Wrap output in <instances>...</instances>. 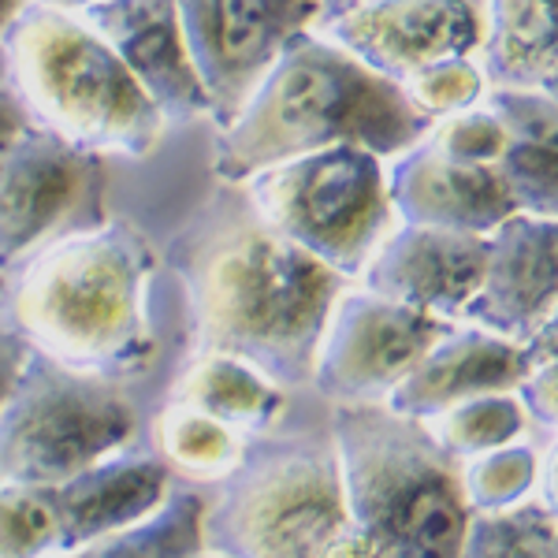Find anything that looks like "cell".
<instances>
[{
    "label": "cell",
    "instance_id": "17",
    "mask_svg": "<svg viewBox=\"0 0 558 558\" xmlns=\"http://www.w3.org/2000/svg\"><path fill=\"white\" fill-rule=\"evenodd\" d=\"M525 373L529 354L521 343L492 336L476 324L454 320L387 395L384 407L399 417L428 421L476 395L518 391Z\"/></svg>",
    "mask_w": 558,
    "mask_h": 558
},
{
    "label": "cell",
    "instance_id": "33",
    "mask_svg": "<svg viewBox=\"0 0 558 558\" xmlns=\"http://www.w3.org/2000/svg\"><path fill=\"white\" fill-rule=\"evenodd\" d=\"M23 128H26V116H23L20 101L12 97V89L0 83V153H4V146H8V142H12Z\"/></svg>",
    "mask_w": 558,
    "mask_h": 558
},
{
    "label": "cell",
    "instance_id": "1",
    "mask_svg": "<svg viewBox=\"0 0 558 558\" xmlns=\"http://www.w3.org/2000/svg\"><path fill=\"white\" fill-rule=\"evenodd\" d=\"M216 186L168 250L183 302V357L228 354L283 391H302L350 279L268 228L239 186Z\"/></svg>",
    "mask_w": 558,
    "mask_h": 558
},
{
    "label": "cell",
    "instance_id": "37",
    "mask_svg": "<svg viewBox=\"0 0 558 558\" xmlns=\"http://www.w3.org/2000/svg\"><path fill=\"white\" fill-rule=\"evenodd\" d=\"M539 89H544V94H547V97H551V101L558 105V68L551 71V75H547V78H544V83H539Z\"/></svg>",
    "mask_w": 558,
    "mask_h": 558
},
{
    "label": "cell",
    "instance_id": "23",
    "mask_svg": "<svg viewBox=\"0 0 558 558\" xmlns=\"http://www.w3.org/2000/svg\"><path fill=\"white\" fill-rule=\"evenodd\" d=\"M246 439L242 432L220 425V421L205 417L183 402H168L153 417V451L168 465V473L179 484H194V488H213L246 454Z\"/></svg>",
    "mask_w": 558,
    "mask_h": 558
},
{
    "label": "cell",
    "instance_id": "22",
    "mask_svg": "<svg viewBox=\"0 0 558 558\" xmlns=\"http://www.w3.org/2000/svg\"><path fill=\"white\" fill-rule=\"evenodd\" d=\"M205 547V488L172 484L149 514L57 558H191Z\"/></svg>",
    "mask_w": 558,
    "mask_h": 558
},
{
    "label": "cell",
    "instance_id": "25",
    "mask_svg": "<svg viewBox=\"0 0 558 558\" xmlns=\"http://www.w3.org/2000/svg\"><path fill=\"white\" fill-rule=\"evenodd\" d=\"M536 473L539 451L525 436L458 462V484L473 514H499L529 502L536 495Z\"/></svg>",
    "mask_w": 558,
    "mask_h": 558
},
{
    "label": "cell",
    "instance_id": "27",
    "mask_svg": "<svg viewBox=\"0 0 558 558\" xmlns=\"http://www.w3.org/2000/svg\"><path fill=\"white\" fill-rule=\"evenodd\" d=\"M60 555V529L45 488L0 484V558Z\"/></svg>",
    "mask_w": 558,
    "mask_h": 558
},
{
    "label": "cell",
    "instance_id": "35",
    "mask_svg": "<svg viewBox=\"0 0 558 558\" xmlns=\"http://www.w3.org/2000/svg\"><path fill=\"white\" fill-rule=\"evenodd\" d=\"M354 4H362V0H317V23L324 20H336V15L350 12Z\"/></svg>",
    "mask_w": 558,
    "mask_h": 558
},
{
    "label": "cell",
    "instance_id": "9",
    "mask_svg": "<svg viewBox=\"0 0 558 558\" xmlns=\"http://www.w3.org/2000/svg\"><path fill=\"white\" fill-rule=\"evenodd\" d=\"M105 160L26 128L0 153V276L78 228L105 220Z\"/></svg>",
    "mask_w": 558,
    "mask_h": 558
},
{
    "label": "cell",
    "instance_id": "10",
    "mask_svg": "<svg viewBox=\"0 0 558 558\" xmlns=\"http://www.w3.org/2000/svg\"><path fill=\"white\" fill-rule=\"evenodd\" d=\"M447 324L347 283L324 324L310 391L328 407H384Z\"/></svg>",
    "mask_w": 558,
    "mask_h": 558
},
{
    "label": "cell",
    "instance_id": "14",
    "mask_svg": "<svg viewBox=\"0 0 558 558\" xmlns=\"http://www.w3.org/2000/svg\"><path fill=\"white\" fill-rule=\"evenodd\" d=\"M387 197L399 223L465 235H492L507 216L518 213L499 165L447 153L428 138V131L410 149L387 160Z\"/></svg>",
    "mask_w": 558,
    "mask_h": 558
},
{
    "label": "cell",
    "instance_id": "39",
    "mask_svg": "<svg viewBox=\"0 0 558 558\" xmlns=\"http://www.w3.org/2000/svg\"><path fill=\"white\" fill-rule=\"evenodd\" d=\"M547 558H558V536H555V547H551V555H547Z\"/></svg>",
    "mask_w": 558,
    "mask_h": 558
},
{
    "label": "cell",
    "instance_id": "40",
    "mask_svg": "<svg viewBox=\"0 0 558 558\" xmlns=\"http://www.w3.org/2000/svg\"><path fill=\"white\" fill-rule=\"evenodd\" d=\"M0 83H4V60H0Z\"/></svg>",
    "mask_w": 558,
    "mask_h": 558
},
{
    "label": "cell",
    "instance_id": "4",
    "mask_svg": "<svg viewBox=\"0 0 558 558\" xmlns=\"http://www.w3.org/2000/svg\"><path fill=\"white\" fill-rule=\"evenodd\" d=\"M350 558H462L465 507L458 462L432 444L421 421L387 407H328Z\"/></svg>",
    "mask_w": 558,
    "mask_h": 558
},
{
    "label": "cell",
    "instance_id": "31",
    "mask_svg": "<svg viewBox=\"0 0 558 558\" xmlns=\"http://www.w3.org/2000/svg\"><path fill=\"white\" fill-rule=\"evenodd\" d=\"M533 499L558 521V436L539 451V473H536V495Z\"/></svg>",
    "mask_w": 558,
    "mask_h": 558
},
{
    "label": "cell",
    "instance_id": "41",
    "mask_svg": "<svg viewBox=\"0 0 558 558\" xmlns=\"http://www.w3.org/2000/svg\"><path fill=\"white\" fill-rule=\"evenodd\" d=\"M4 283H8V279H4V276H0V294H4Z\"/></svg>",
    "mask_w": 558,
    "mask_h": 558
},
{
    "label": "cell",
    "instance_id": "5",
    "mask_svg": "<svg viewBox=\"0 0 558 558\" xmlns=\"http://www.w3.org/2000/svg\"><path fill=\"white\" fill-rule=\"evenodd\" d=\"M4 86L26 123L97 160H146L168 120L83 15L23 4L0 34Z\"/></svg>",
    "mask_w": 558,
    "mask_h": 558
},
{
    "label": "cell",
    "instance_id": "13",
    "mask_svg": "<svg viewBox=\"0 0 558 558\" xmlns=\"http://www.w3.org/2000/svg\"><path fill=\"white\" fill-rule=\"evenodd\" d=\"M488 235L395 223L354 283L439 320H462L484 276Z\"/></svg>",
    "mask_w": 558,
    "mask_h": 558
},
{
    "label": "cell",
    "instance_id": "20",
    "mask_svg": "<svg viewBox=\"0 0 558 558\" xmlns=\"http://www.w3.org/2000/svg\"><path fill=\"white\" fill-rule=\"evenodd\" d=\"M165 399L183 402L242 436H260V432L276 428L291 407V391H283L254 365L228 354H186Z\"/></svg>",
    "mask_w": 558,
    "mask_h": 558
},
{
    "label": "cell",
    "instance_id": "6",
    "mask_svg": "<svg viewBox=\"0 0 558 558\" xmlns=\"http://www.w3.org/2000/svg\"><path fill=\"white\" fill-rule=\"evenodd\" d=\"M205 547L231 558H350V518L328 421L246 439V454L205 488Z\"/></svg>",
    "mask_w": 558,
    "mask_h": 558
},
{
    "label": "cell",
    "instance_id": "30",
    "mask_svg": "<svg viewBox=\"0 0 558 558\" xmlns=\"http://www.w3.org/2000/svg\"><path fill=\"white\" fill-rule=\"evenodd\" d=\"M26 357H31V347L23 343V336L12 328L4 310H0V410H4L8 395L15 391V384H20Z\"/></svg>",
    "mask_w": 558,
    "mask_h": 558
},
{
    "label": "cell",
    "instance_id": "36",
    "mask_svg": "<svg viewBox=\"0 0 558 558\" xmlns=\"http://www.w3.org/2000/svg\"><path fill=\"white\" fill-rule=\"evenodd\" d=\"M26 4V0H0V34H4V26L15 20V12Z\"/></svg>",
    "mask_w": 558,
    "mask_h": 558
},
{
    "label": "cell",
    "instance_id": "18",
    "mask_svg": "<svg viewBox=\"0 0 558 558\" xmlns=\"http://www.w3.org/2000/svg\"><path fill=\"white\" fill-rule=\"evenodd\" d=\"M172 484L175 476L146 444H131L68 481L49 484L45 495L57 514L60 555L149 514L172 492Z\"/></svg>",
    "mask_w": 558,
    "mask_h": 558
},
{
    "label": "cell",
    "instance_id": "32",
    "mask_svg": "<svg viewBox=\"0 0 558 558\" xmlns=\"http://www.w3.org/2000/svg\"><path fill=\"white\" fill-rule=\"evenodd\" d=\"M525 354H529V365L558 357V302L551 305V313L544 317V324L533 331V339L525 343Z\"/></svg>",
    "mask_w": 558,
    "mask_h": 558
},
{
    "label": "cell",
    "instance_id": "29",
    "mask_svg": "<svg viewBox=\"0 0 558 558\" xmlns=\"http://www.w3.org/2000/svg\"><path fill=\"white\" fill-rule=\"evenodd\" d=\"M518 399L525 407V417L544 425L558 436V357L551 362H533L518 384Z\"/></svg>",
    "mask_w": 558,
    "mask_h": 558
},
{
    "label": "cell",
    "instance_id": "7",
    "mask_svg": "<svg viewBox=\"0 0 558 558\" xmlns=\"http://www.w3.org/2000/svg\"><path fill=\"white\" fill-rule=\"evenodd\" d=\"M142 413L128 384L26 357L0 410V484L49 488L138 444Z\"/></svg>",
    "mask_w": 558,
    "mask_h": 558
},
{
    "label": "cell",
    "instance_id": "28",
    "mask_svg": "<svg viewBox=\"0 0 558 558\" xmlns=\"http://www.w3.org/2000/svg\"><path fill=\"white\" fill-rule=\"evenodd\" d=\"M410 97V105L425 116L428 123H439L447 116H458L465 108H476L488 97V78H484L481 57H458L444 64L421 71L399 86Z\"/></svg>",
    "mask_w": 558,
    "mask_h": 558
},
{
    "label": "cell",
    "instance_id": "15",
    "mask_svg": "<svg viewBox=\"0 0 558 558\" xmlns=\"http://www.w3.org/2000/svg\"><path fill=\"white\" fill-rule=\"evenodd\" d=\"M558 302V220L514 213L488 235L484 276L462 320L525 347Z\"/></svg>",
    "mask_w": 558,
    "mask_h": 558
},
{
    "label": "cell",
    "instance_id": "16",
    "mask_svg": "<svg viewBox=\"0 0 558 558\" xmlns=\"http://www.w3.org/2000/svg\"><path fill=\"white\" fill-rule=\"evenodd\" d=\"M83 20L157 105L168 128L209 123V105L186 57L175 0H101L83 12Z\"/></svg>",
    "mask_w": 558,
    "mask_h": 558
},
{
    "label": "cell",
    "instance_id": "19",
    "mask_svg": "<svg viewBox=\"0 0 558 558\" xmlns=\"http://www.w3.org/2000/svg\"><path fill=\"white\" fill-rule=\"evenodd\" d=\"M484 101L507 138L499 172L514 209L558 220V105L539 86H492Z\"/></svg>",
    "mask_w": 558,
    "mask_h": 558
},
{
    "label": "cell",
    "instance_id": "8",
    "mask_svg": "<svg viewBox=\"0 0 558 558\" xmlns=\"http://www.w3.org/2000/svg\"><path fill=\"white\" fill-rule=\"evenodd\" d=\"M239 191L268 228L350 283L399 223L387 197V160L362 146L283 160L242 179Z\"/></svg>",
    "mask_w": 558,
    "mask_h": 558
},
{
    "label": "cell",
    "instance_id": "38",
    "mask_svg": "<svg viewBox=\"0 0 558 558\" xmlns=\"http://www.w3.org/2000/svg\"><path fill=\"white\" fill-rule=\"evenodd\" d=\"M191 558H231V555H223V551H213V547H202V551H194Z\"/></svg>",
    "mask_w": 558,
    "mask_h": 558
},
{
    "label": "cell",
    "instance_id": "11",
    "mask_svg": "<svg viewBox=\"0 0 558 558\" xmlns=\"http://www.w3.org/2000/svg\"><path fill=\"white\" fill-rule=\"evenodd\" d=\"M175 12L213 131L246 105L287 41L317 26V0H175Z\"/></svg>",
    "mask_w": 558,
    "mask_h": 558
},
{
    "label": "cell",
    "instance_id": "2",
    "mask_svg": "<svg viewBox=\"0 0 558 558\" xmlns=\"http://www.w3.org/2000/svg\"><path fill=\"white\" fill-rule=\"evenodd\" d=\"M165 260L128 220L78 228L23 260L4 283L0 310L34 354L131 384L160 354Z\"/></svg>",
    "mask_w": 558,
    "mask_h": 558
},
{
    "label": "cell",
    "instance_id": "3",
    "mask_svg": "<svg viewBox=\"0 0 558 558\" xmlns=\"http://www.w3.org/2000/svg\"><path fill=\"white\" fill-rule=\"evenodd\" d=\"M428 128L399 86L310 26L287 41L246 105L213 131V175L239 186L265 168L331 146H362L391 160Z\"/></svg>",
    "mask_w": 558,
    "mask_h": 558
},
{
    "label": "cell",
    "instance_id": "12",
    "mask_svg": "<svg viewBox=\"0 0 558 558\" xmlns=\"http://www.w3.org/2000/svg\"><path fill=\"white\" fill-rule=\"evenodd\" d=\"M313 31L402 86L444 60L481 57L484 8L481 0H362Z\"/></svg>",
    "mask_w": 558,
    "mask_h": 558
},
{
    "label": "cell",
    "instance_id": "21",
    "mask_svg": "<svg viewBox=\"0 0 558 558\" xmlns=\"http://www.w3.org/2000/svg\"><path fill=\"white\" fill-rule=\"evenodd\" d=\"M488 86H539L558 68V0H481Z\"/></svg>",
    "mask_w": 558,
    "mask_h": 558
},
{
    "label": "cell",
    "instance_id": "24",
    "mask_svg": "<svg viewBox=\"0 0 558 558\" xmlns=\"http://www.w3.org/2000/svg\"><path fill=\"white\" fill-rule=\"evenodd\" d=\"M421 425H425L432 444L447 458L465 462L473 454H484L492 447L521 439L529 417L518 391H495V395H476V399L458 402V407L436 413V417L421 421Z\"/></svg>",
    "mask_w": 558,
    "mask_h": 558
},
{
    "label": "cell",
    "instance_id": "26",
    "mask_svg": "<svg viewBox=\"0 0 558 558\" xmlns=\"http://www.w3.org/2000/svg\"><path fill=\"white\" fill-rule=\"evenodd\" d=\"M558 536V521L536 499L499 514H470L462 558H547Z\"/></svg>",
    "mask_w": 558,
    "mask_h": 558
},
{
    "label": "cell",
    "instance_id": "34",
    "mask_svg": "<svg viewBox=\"0 0 558 558\" xmlns=\"http://www.w3.org/2000/svg\"><path fill=\"white\" fill-rule=\"evenodd\" d=\"M26 4L49 8V12H64V15H83L94 4H101V0H26Z\"/></svg>",
    "mask_w": 558,
    "mask_h": 558
}]
</instances>
